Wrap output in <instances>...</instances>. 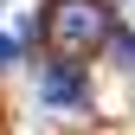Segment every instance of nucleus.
<instances>
[{"instance_id": "f257e3e1", "label": "nucleus", "mask_w": 135, "mask_h": 135, "mask_svg": "<svg viewBox=\"0 0 135 135\" xmlns=\"http://www.w3.org/2000/svg\"><path fill=\"white\" fill-rule=\"evenodd\" d=\"M103 32H109V20H103L97 0H52V13H45V39H52L58 52H71V64H77V52H90Z\"/></svg>"}, {"instance_id": "f03ea898", "label": "nucleus", "mask_w": 135, "mask_h": 135, "mask_svg": "<svg viewBox=\"0 0 135 135\" xmlns=\"http://www.w3.org/2000/svg\"><path fill=\"white\" fill-rule=\"evenodd\" d=\"M39 97H45L52 109H84V103H90V77H84L71 58H58V64L39 71Z\"/></svg>"}, {"instance_id": "7ed1b4c3", "label": "nucleus", "mask_w": 135, "mask_h": 135, "mask_svg": "<svg viewBox=\"0 0 135 135\" xmlns=\"http://www.w3.org/2000/svg\"><path fill=\"white\" fill-rule=\"evenodd\" d=\"M7 64H13V39L0 32V71H7Z\"/></svg>"}]
</instances>
